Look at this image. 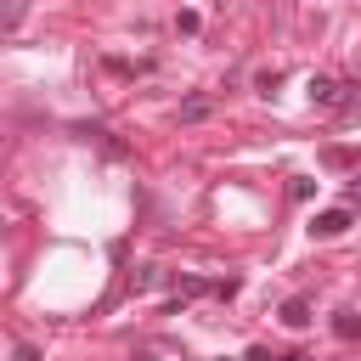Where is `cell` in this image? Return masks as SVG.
<instances>
[{
    "label": "cell",
    "instance_id": "cell-1",
    "mask_svg": "<svg viewBox=\"0 0 361 361\" xmlns=\"http://www.w3.org/2000/svg\"><path fill=\"white\" fill-rule=\"evenodd\" d=\"M305 90H310V102H316V107H333V113H350V107H355V85H350V79L310 73V85H305Z\"/></svg>",
    "mask_w": 361,
    "mask_h": 361
},
{
    "label": "cell",
    "instance_id": "cell-2",
    "mask_svg": "<svg viewBox=\"0 0 361 361\" xmlns=\"http://www.w3.org/2000/svg\"><path fill=\"white\" fill-rule=\"evenodd\" d=\"M344 231H350V209H322V214L310 220V237H322V243H327V237H344Z\"/></svg>",
    "mask_w": 361,
    "mask_h": 361
},
{
    "label": "cell",
    "instance_id": "cell-3",
    "mask_svg": "<svg viewBox=\"0 0 361 361\" xmlns=\"http://www.w3.org/2000/svg\"><path fill=\"white\" fill-rule=\"evenodd\" d=\"M288 327H310V299L305 293H293V299H282V310H276Z\"/></svg>",
    "mask_w": 361,
    "mask_h": 361
},
{
    "label": "cell",
    "instance_id": "cell-4",
    "mask_svg": "<svg viewBox=\"0 0 361 361\" xmlns=\"http://www.w3.org/2000/svg\"><path fill=\"white\" fill-rule=\"evenodd\" d=\"M333 338L355 344V338H361V310H338V316H333Z\"/></svg>",
    "mask_w": 361,
    "mask_h": 361
},
{
    "label": "cell",
    "instance_id": "cell-5",
    "mask_svg": "<svg viewBox=\"0 0 361 361\" xmlns=\"http://www.w3.org/2000/svg\"><path fill=\"white\" fill-rule=\"evenodd\" d=\"M214 113V96H186L180 102V124H197V118H209Z\"/></svg>",
    "mask_w": 361,
    "mask_h": 361
},
{
    "label": "cell",
    "instance_id": "cell-6",
    "mask_svg": "<svg viewBox=\"0 0 361 361\" xmlns=\"http://www.w3.org/2000/svg\"><path fill=\"white\" fill-rule=\"evenodd\" d=\"M23 17H28V0H0V34H11Z\"/></svg>",
    "mask_w": 361,
    "mask_h": 361
},
{
    "label": "cell",
    "instance_id": "cell-7",
    "mask_svg": "<svg viewBox=\"0 0 361 361\" xmlns=\"http://www.w3.org/2000/svg\"><path fill=\"white\" fill-rule=\"evenodd\" d=\"M254 85H259V96H276V85H282V73H276V68H271V73H259V79H254Z\"/></svg>",
    "mask_w": 361,
    "mask_h": 361
},
{
    "label": "cell",
    "instance_id": "cell-8",
    "mask_svg": "<svg viewBox=\"0 0 361 361\" xmlns=\"http://www.w3.org/2000/svg\"><path fill=\"white\" fill-rule=\"evenodd\" d=\"M11 361H45V355H39L34 344H17V350H11Z\"/></svg>",
    "mask_w": 361,
    "mask_h": 361
},
{
    "label": "cell",
    "instance_id": "cell-9",
    "mask_svg": "<svg viewBox=\"0 0 361 361\" xmlns=\"http://www.w3.org/2000/svg\"><path fill=\"white\" fill-rule=\"evenodd\" d=\"M243 361H276V355H271V350H265V344H254V350H248V355H243Z\"/></svg>",
    "mask_w": 361,
    "mask_h": 361
},
{
    "label": "cell",
    "instance_id": "cell-10",
    "mask_svg": "<svg viewBox=\"0 0 361 361\" xmlns=\"http://www.w3.org/2000/svg\"><path fill=\"white\" fill-rule=\"evenodd\" d=\"M350 203H361V175H355V180H350Z\"/></svg>",
    "mask_w": 361,
    "mask_h": 361
},
{
    "label": "cell",
    "instance_id": "cell-11",
    "mask_svg": "<svg viewBox=\"0 0 361 361\" xmlns=\"http://www.w3.org/2000/svg\"><path fill=\"white\" fill-rule=\"evenodd\" d=\"M276 361H305V355H276Z\"/></svg>",
    "mask_w": 361,
    "mask_h": 361
}]
</instances>
